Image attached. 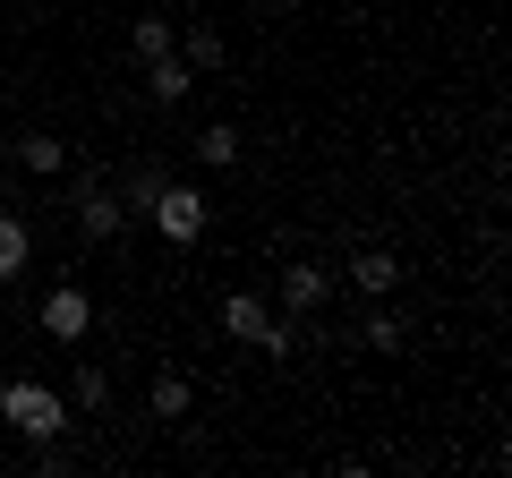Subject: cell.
I'll use <instances>...</instances> for the list:
<instances>
[{
    "label": "cell",
    "mask_w": 512,
    "mask_h": 478,
    "mask_svg": "<svg viewBox=\"0 0 512 478\" xmlns=\"http://www.w3.org/2000/svg\"><path fill=\"white\" fill-rule=\"evenodd\" d=\"M18 171H35V180H60V171H69V146H60L52 129H26V137H18Z\"/></svg>",
    "instance_id": "10"
},
{
    "label": "cell",
    "mask_w": 512,
    "mask_h": 478,
    "mask_svg": "<svg viewBox=\"0 0 512 478\" xmlns=\"http://www.w3.org/2000/svg\"><path fill=\"white\" fill-rule=\"evenodd\" d=\"M171 35H180L171 18H137V26H128V60H137V69H146V60H163Z\"/></svg>",
    "instance_id": "16"
},
{
    "label": "cell",
    "mask_w": 512,
    "mask_h": 478,
    "mask_svg": "<svg viewBox=\"0 0 512 478\" xmlns=\"http://www.w3.org/2000/svg\"><path fill=\"white\" fill-rule=\"evenodd\" d=\"M325 299H333V274H325V265H308V257L282 265V282H274V308H282V316H316Z\"/></svg>",
    "instance_id": "6"
},
{
    "label": "cell",
    "mask_w": 512,
    "mask_h": 478,
    "mask_svg": "<svg viewBox=\"0 0 512 478\" xmlns=\"http://www.w3.org/2000/svg\"><path fill=\"white\" fill-rule=\"evenodd\" d=\"M222 333L248 350H265V359H299V316H282L265 291H231L222 299Z\"/></svg>",
    "instance_id": "1"
},
{
    "label": "cell",
    "mask_w": 512,
    "mask_h": 478,
    "mask_svg": "<svg viewBox=\"0 0 512 478\" xmlns=\"http://www.w3.org/2000/svg\"><path fill=\"white\" fill-rule=\"evenodd\" d=\"M171 52H180L188 60V69H222V26H188V35H171Z\"/></svg>",
    "instance_id": "15"
},
{
    "label": "cell",
    "mask_w": 512,
    "mask_h": 478,
    "mask_svg": "<svg viewBox=\"0 0 512 478\" xmlns=\"http://www.w3.org/2000/svg\"><path fill=\"white\" fill-rule=\"evenodd\" d=\"M146 410H154V419H171V427H180L188 410H197V385H188L180 368H163V376H154V393H146Z\"/></svg>",
    "instance_id": "11"
},
{
    "label": "cell",
    "mask_w": 512,
    "mask_h": 478,
    "mask_svg": "<svg viewBox=\"0 0 512 478\" xmlns=\"http://www.w3.org/2000/svg\"><path fill=\"white\" fill-rule=\"evenodd\" d=\"M342 282H350L359 299H393V291H402V257H393V248H359Z\"/></svg>",
    "instance_id": "7"
},
{
    "label": "cell",
    "mask_w": 512,
    "mask_h": 478,
    "mask_svg": "<svg viewBox=\"0 0 512 478\" xmlns=\"http://www.w3.org/2000/svg\"><path fill=\"white\" fill-rule=\"evenodd\" d=\"M43 333H52V342H86L94 333V291L86 282H52V291H43Z\"/></svg>",
    "instance_id": "5"
},
{
    "label": "cell",
    "mask_w": 512,
    "mask_h": 478,
    "mask_svg": "<svg viewBox=\"0 0 512 478\" xmlns=\"http://www.w3.org/2000/svg\"><path fill=\"white\" fill-rule=\"evenodd\" d=\"M26 257H35V231H26V214H0V282H18Z\"/></svg>",
    "instance_id": "12"
},
{
    "label": "cell",
    "mask_w": 512,
    "mask_h": 478,
    "mask_svg": "<svg viewBox=\"0 0 512 478\" xmlns=\"http://www.w3.org/2000/svg\"><path fill=\"white\" fill-rule=\"evenodd\" d=\"M163 180H171V171H163V163H128V180H120V205H128V222L146 214V205H154V197H163Z\"/></svg>",
    "instance_id": "13"
},
{
    "label": "cell",
    "mask_w": 512,
    "mask_h": 478,
    "mask_svg": "<svg viewBox=\"0 0 512 478\" xmlns=\"http://www.w3.org/2000/svg\"><path fill=\"white\" fill-rule=\"evenodd\" d=\"M359 342L376 350V359H393V350H410V325H402V316H393V308H384V299H376V316H367V325H359Z\"/></svg>",
    "instance_id": "14"
},
{
    "label": "cell",
    "mask_w": 512,
    "mask_h": 478,
    "mask_svg": "<svg viewBox=\"0 0 512 478\" xmlns=\"http://www.w3.org/2000/svg\"><path fill=\"white\" fill-rule=\"evenodd\" d=\"M205 214H214V205H205V188H197V180H163V197L146 205V222H154V231L171 239V248L205 239Z\"/></svg>",
    "instance_id": "4"
},
{
    "label": "cell",
    "mask_w": 512,
    "mask_h": 478,
    "mask_svg": "<svg viewBox=\"0 0 512 478\" xmlns=\"http://www.w3.org/2000/svg\"><path fill=\"white\" fill-rule=\"evenodd\" d=\"M188 86H197V69H188L180 52H163V60H146V103H188Z\"/></svg>",
    "instance_id": "9"
},
{
    "label": "cell",
    "mask_w": 512,
    "mask_h": 478,
    "mask_svg": "<svg viewBox=\"0 0 512 478\" xmlns=\"http://www.w3.org/2000/svg\"><path fill=\"white\" fill-rule=\"evenodd\" d=\"M60 197H69L77 231H86L94 248H111V239L128 231V205L111 197V180H103V171H94V163H77V171H69V188H60Z\"/></svg>",
    "instance_id": "3"
},
{
    "label": "cell",
    "mask_w": 512,
    "mask_h": 478,
    "mask_svg": "<svg viewBox=\"0 0 512 478\" xmlns=\"http://www.w3.org/2000/svg\"><path fill=\"white\" fill-rule=\"evenodd\" d=\"M0 427L26 436V444H52L60 427H69V393H52L43 376H9V385H0Z\"/></svg>",
    "instance_id": "2"
},
{
    "label": "cell",
    "mask_w": 512,
    "mask_h": 478,
    "mask_svg": "<svg viewBox=\"0 0 512 478\" xmlns=\"http://www.w3.org/2000/svg\"><path fill=\"white\" fill-rule=\"evenodd\" d=\"M239 154H248V146H239V129H231V120H205V129L188 137V163H197V171H231Z\"/></svg>",
    "instance_id": "8"
},
{
    "label": "cell",
    "mask_w": 512,
    "mask_h": 478,
    "mask_svg": "<svg viewBox=\"0 0 512 478\" xmlns=\"http://www.w3.org/2000/svg\"><path fill=\"white\" fill-rule=\"evenodd\" d=\"M256 9H274V18H291V9H308V0H256Z\"/></svg>",
    "instance_id": "18"
},
{
    "label": "cell",
    "mask_w": 512,
    "mask_h": 478,
    "mask_svg": "<svg viewBox=\"0 0 512 478\" xmlns=\"http://www.w3.org/2000/svg\"><path fill=\"white\" fill-rule=\"evenodd\" d=\"M69 402H77V410H111V376L94 368V359H86V368L69 376Z\"/></svg>",
    "instance_id": "17"
}]
</instances>
